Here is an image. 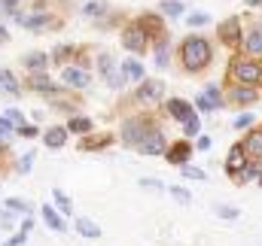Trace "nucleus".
<instances>
[{"instance_id":"nucleus-1","label":"nucleus","mask_w":262,"mask_h":246,"mask_svg":"<svg viewBox=\"0 0 262 246\" xmlns=\"http://www.w3.org/2000/svg\"><path fill=\"white\" fill-rule=\"evenodd\" d=\"M210 58H213V49H210V43L204 37H198V34L183 37V43H180V64H183L186 73L204 70L210 64Z\"/></svg>"},{"instance_id":"nucleus-2","label":"nucleus","mask_w":262,"mask_h":246,"mask_svg":"<svg viewBox=\"0 0 262 246\" xmlns=\"http://www.w3.org/2000/svg\"><path fill=\"white\" fill-rule=\"evenodd\" d=\"M232 76L244 85H262V61L256 55H247V58H232L229 64Z\"/></svg>"},{"instance_id":"nucleus-3","label":"nucleus","mask_w":262,"mask_h":246,"mask_svg":"<svg viewBox=\"0 0 262 246\" xmlns=\"http://www.w3.org/2000/svg\"><path fill=\"white\" fill-rule=\"evenodd\" d=\"M216 37H220V43H223L226 49H241V40H244V31H241V18H238V15L226 18V21L216 28Z\"/></svg>"},{"instance_id":"nucleus-4","label":"nucleus","mask_w":262,"mask_h":246,"mask_svg":"<svg viewBox=\"0 0 262 246\" xmlns=\"http://www.w3.org/2000/svg\"><path fill=\"white\" fill-rule=\"evenodd\" d=\"M152 131H156V122H149V119H128V122L122 125V140L137 149V143L146 134H152Z\"/></svg>"},{"instance_id":"nucleus-5","label":"nucleus","mask_w":262,"mask_h":246,"mask_svg":"<svg viewBox=\"0 0 262 246\" xmlns=\"http://www.w3.org/2000/svg\"><path fill=\"white\" fill-rule=\"evenodd\" d=\"M146 43H149V34L143 31L140 21H134V24H128V28L122 31V46H125L128 52H134V55L146 52Z\"/></svg>"},{"instance_id":"nucleus-6","label":"nucleus","mask_w":262,"mask_h":246,"mask_svg":"<svg viewBox=\"0 0 262 246\" xmlns=\"http://www.w3.org/2000/svg\"><path fill=\"white\" fill-rule=\"evenodd\" d=\"M98 70H101V76H104V82L110 88H122L125 85V76H122V70H116V61H113L110 52H101L98 55Z\"/></svg>"},{"instance_id":"nucleus-7","label":"nucleus","mask_w":262,"mask_h":246,"mask_svg":"<svg viewBox=\"0 0 262 246\" xmlns=\"http://www.w3.org/2000/svg\"><path fill=\"white\" fill-rule=\"evenodd\" d=\"M162 94H165V82L162 79H140V88H137L134 97L143 101V104H159Z\"/></svg>"},{"instance_id":"nucleus-8","label":"nucleus","mask_w":262,"mask_h":246,"mask_svg":"<svg viewBox=\"0 0 262 246\" xmlns=\"http://www.w3.org/2000/svg\"><path fill=\"white\" fill-rule=\"evenodd\" d=\"M241 49L247 52V55H262V18L259 21H253L250 28H247V34H244V40H241Z\"/></svg>"},{"instance_id":"nucleus-9","label":"nucleus","mask_w":262,"mask_h":246,"mask_svg":"<svg viewBox=\"0 0 262 246\" xmlns=\"http://www.w3.org/2000/svg\"><path fill=\"white\" fill-rule=\"evenodd\" d=\"M195 107L201 110V113H213V110L226 107V101H223V94H220V88H216V85H207V88L198 94Z\"/></svg>"},{"instance_id":"nucleus-10","label":"nucleus","mask_w":262,"mask_h":246,"mask_svg":"<svg viewBox=\"0 0 262 246\" xmlns=\"http://www.w3.org/2000/svg\"><path fill=\"white\" fill-rule=\"evenodd\" d=\"M137 152H140V155H165V137H162V131L156 128L152 134H146V137L137 143Z\"/></svg>"},{"instance_id":"nucleus-11","label":"nucleus","mask_w":262,"mask_h":246,"mask_svg":"<svg viewBox=\"0 0 262 246\" xmlns=\"http://www.w3.org/2000/svg\"><path fill=\"white\" fill-rule=\"evenodd\" d=\"M244 167H247V152H244V146L238 143V146H232V149H229V155H226V174L238 177Z\"/></svg>"},{"instance_id":"nucleus-12","label":"nucleus","mask_w":262,"mask_h":246,"mask_svg":"<svg viewBox=\"0 0 262 246\" xmlns=\"http://www.w3.org/2000/svg\"><path fill=\"white\" fill-rule=\"evenodd\" d=\"M229 97H232V104H238V107H250V104H256V85H244V82H238L232 91H229Z\"/></svg>"},{"instance_id":"nucleus-13","label":"nucleus","mask_w":262,"mask_h":246,"mask_svg":"<svg viewBox=\"0 0 262 246\" xmlns=\"http://www.w3.org/2000/svg\"><path fill=\"white\" fill-rule=\"evenodd\" d=\"M61 79H64V85H70V88H89L92 85V76L82 67H64L61 70Z\"/></svg>"},{"instance_id":"nucleus-14","label":"nucleus","mask_w":262,"mask_h":246,"mask_svg":"<svg viewBox=\"0 0 262 246\" xmlns=\"http://www.w3.org/2000/svg\"><path fill=\"white\" fill-rule=\"evenodd\" d=\"M28 85H31L34 91H40V94H55V91H58V85L46 76V70H34V73L28 76Z\"/></svg>"},{"instance_id":"nucleus-15","label":"nucleus","mask_w":262,"mask_h":246,"mask_svg":"<svg viewBox=\"0 0 262 246\" xmlns=\"http://www.w3.org/2000/svg\"><path fill=\"white\" fill-rule=\"evenodd\" d=\"M15 18H18L28 31H43L46 24H52V15H46V12H37V15H34V12H31V15H18V12H15Z\"/></svg>"},{"instance_id":"nucleus-16","label":"nucleus","mask_w":262,"mask_h":246,"mask_svg":"<svg viewBox=\"0 0 262 246\" xmlns=\"http://www.w3.org/2000/svg\"><path fill=\"white\" fill-rule=\"evenodd\" d=\"M168 113H171L177 122H189V119L195 116V113H192V107H189L186 101H180V97H171V101H168Z\"/></svg>"},{"instance_id":"nucleus-17","label":"nucleus","mask_w":262,"mask_h":246,"mask_svg":"<svg viewBox=\"0 0 262 246\" xmlns=\"http://www.w3.org/2000/svg\"><path fill=\"white\" fill-rule=\"evenodd\" d=\"M189 155H192V146H189V143H174L171 149H165V158H168L171 164H186Z\"/></svg>"},{"instance_id":"nucleus-18","label":"nucleus","mask_w":262,"mask_h":246,"mask_svg":"<svg viewBox=\"0 0 262 246\" xmlns=\"http://www.w3.org/2000/svg\"><path fill=\"white\" fill-rule=\"evenodd\" d=\"M119 70H122L125 82H140V79H143V64L137 61V58H125Z\"/></svg>"},{"instance_id":"nucleus-19","label":"nucleus","mask_w":262,"mask_h":246,"mask_svg":"<svg viewBox=\"0 0 262 246\" xmlns=\"http://www.w3.org/2000/svg\"><path fill=\"white\" fill-rule=\"evenodd\" d=\"M244 152H247V158H256V161H262V131H253L244 143Z\"/></svg>"},{"instance_id":"nucleus-20","label":"nucleus","mask_w":262,"mask_h":246,"mask_svg":"<svg viewBox=\"0 0 262 246\" xmlns=\"http://www.w3.org/2000/svg\"><path fill=\"white\" fill-rule=\"evenodd\" d=\"M67 134H70L67 128H49V131H46V146H49V149H61L67 143Z\"/></svg>"},{"instance_id":"nucleus-21","label":"nucleus","mask_w":262,"mask_h":246,"mask_svg":"<svg viewBox=\"0 0 262 246\" xmlns=\"http://www.w3.org/2000/svg\"><path fill=\"white\" fill-rule=\"evenodd\" d=\"M137 21L143 24V31H146L149 37H152V34H162V18H159V15H152V12H143Z\"/></svg>"},{"instance_id":"nucleus-22","label":"nucleus","mask_w":262,"mask_h":246,"mask_svg":"<svg viewBox=\"0 0 262 246\" xmlns=\"http://www.w3.org/2000/svg\"><path fill=\"white\" fill-rule=\"evenodd\" d=\"M73 228H76L82 237H92V240H98V237H101V228H98L92 219H76V225H73Z\"/></svg>"},{"instance_id":"nucleus-23","label":"nucleus","mask_w":262,"mask_h":246,"mask_svg":"<svg viewBox=\"0 0 262 246\" xmlns=\"http://www.w3.org/2000/svg\"><path fill=\"white\" fill-rule=\"evenodd\" d=\"M43 219H46V225H49L52 231H58V234H61V231L67 228L64 219H61V216L55 213V207H43Z\"/></svg>"},{"instance_id":"nucleus-24","label":"nucleus","mask_w":262,"mask_h":246,"mask_svg":"<svg viewBox=\"0 0 262 246\" xmlns=\"http://www.w3.org/2000/svg\"><path fill=\"white\" fill-rule=\"evenodd\" d=\"M104 146H110V134H98V137L79 143V149H85V152H95V149H104Z\"/></svg>"},{"instance_id":"nucleus-25","label":"nucleus","mask_w":262,"mask_h":246,"mask_svg":"<svg viewBox=\"0 0 262 246\" xmlns=\"http://www.w3.org/2000/svg\"><path fill=\"white\" fill-rule=\"evenodd\" d=\"M95 125H92V119H85V116H76V119H70L67 122V131L70 134H89Z\"/></svg>"},{"instance_id":"nucleus-26","label":"nucleus","mask_w":262,"mask_h":246,"mask_svg":"<svg viewBox=\"0 0 262 246\" xmlns=\"http://www.w3.org/2000/svg\"><path fill=\"white\" fill-rule=\"evenodd\" d=\"M162 12L171 18H180L186 12V6H183V0H162Z\"/></svg>"},{"instance_id":"nucleus-27","label":"nucleus","mask_w":262,"mask_h":246,"mask_svg":"<svg viewBox=\"0 0 262 246\" xmlns=\"http://www.w3.org/2000/svg\"><path fill=\"white\" fill-rule=\"evenodd\" d=\"M21 61H25V67H28L31 73H34V70H46V55H43V52H31V55H25Z\"/></svg>"},{"instance_id":"nucleus-28","label":"nucleus","mask_w":262,"mask_h":246,"mask_svg":"<svg viewBox=\"0 0 262 246\" xmlns=\"http://www.w3.org/2000/svg\"><path fill=\"white\" fill-rule=\"evenodd\" d=\"M0 88H3V91H9L12 97L18 94V82H15V76H12L9 70H0Z\"/></svg>"},{"instance_id":"nucleus-29","label":"nucleus","mask_w":262,"mask_h":246,"mask_svg":"<svg viewBox=\"0 0 262 246\" xmlns=\"http://www.w3.org/2000/svg\"><path fill=\"white\" fill-rule=\"evenodd\" d=\"M186 24H189V28H204V24H210V15H207V12H192V15L186 18Z\"/></svg>"},{"instance_id":"nucleus-30","label":"nucleus","mask_w":262,"mask_h":246,"mask_svg":"<svg viewBox=\"0 0 262 246\" xmlns=\"http://www.w3.org/2000/svg\"><path fill=\"white\" fill-rule=\"evenodd\" d=\"M52 194H55V204H58V210H61V213H70V210H73V204H70V198H67L64 191H52Z\"/></svg>"},{"instance_id":"nucleus-31","label":"nucleus","mask_w":262,"mask_h":246,"mask_svg":"<svg viewBox=\"0 0 262 246\" xmlns=\"http://www.w3.org/2000/svg\"><path fill=\"white\" fill-rule=\"evenodd\" d=\"M156 64H159V67H168V43H165V40H162L159 49H156Z\"/></svg>"},{"instance_id":"nucleus-32","label":"nucleus","mask_w":262,"mask_h":246,"mask_svg":"<svg viewBox=\"0 0 262 246\" xmlns=\"http://www.w3.org/2000/svg\"><path fill=\"white\" fill-rule=\"evenodd\" d=\"M101 9H107V3H104V0H92V3H85V6H82V12H85V15H98Z\"/></svg>"},{"instance_id":"nucleus-33","label":"nucleus","mask_w":262,"mask_h":246,"mask_svg":"<svg viewBox=\"0 0 262 246\" xmlns=\"http://www.w3.org/2000/svg\"><path fill=\"white\" fill-rule=\"evenodd\" d=\"M171 194H174L180 204H189V201H192V191H186V188H180V185H171Z\"/></svg>"},{"instance_id":"nucleus-34","label":"nucleus","mask_w":262,"mask_h":246,"mask_svg":"<svg viewBox=\"0 0 262 246\" xmlns=\"http://www.w3.org/2000/svg\"><path fill=\"white\" fill-rule=\"evenodd\" d=\"M31 167H34V152L21 155V161H18V174H31Z\"/></svg>"},{"instance_id":"nucleus-35","label":"nucleus","mask_w":262,"mask_h":246,"mask_svg":"<svg viewBox=\"0 0 262 246\" xmlns=\"http://www.w3.org/2000/svg\"><path fill=\"white\" fill-rule=\"evenodd\" d=\"M70 52H73L70 46H58V49L52 52V61H55V64H64V61H67V55H70Z\"/></svg>"},{"instance_id":"nucleus-36","label":"nucleus","mask_w":262,"mask_h":246,"mask_svg":"<svg viewBox=\"0 0 262 246\" xmlns=\"http://www.w3.org/2000/svg\"><path fill=\"white\" fill-rule=\"evenodd\" d=\"M216 213H220V219H238V207H216Z\"/></svg>"},{"instance_id":"nucleus-37","label":"nucleus","mask_w":262,"mask_h":246,"mask_svg":"<svg viewBox=\"0 0 262 246\" xmlns=\"http://www.w3.org/2000/svg\"><path fill=\"white\" fill-rule=\"evenodd\" d=\"M6 207H9V210H18V213H31V204H25V201H18V198H12Z\"/></svg>"},{"instance_id":"nucleus-38","label":"nucleus","mask_w":262,"mask_h":246,"mask_svg":"<svg viewBox=\"0 0 262 246\" xmlns=\"http://www.w3.org/2000/svg\"><path fill=\"white\" fill-rule=\"evenodd\" d=\"M198 128H201V125H198V116H192L189 122H183V131H186L189 137H192V134H198Z\"/></svg>"},{"instance_id":"nucleus-39","label":"nucleus","mask_w":262,"mask_h":246,"mask_svg":"<svg viewBox=\"0 0 262 246\" xmlns=\"http://www.w3.org/2000/svg\"><path fill=\"white\" fill-rule=\"evenodd\" d=\"M250 125H253V116H250V113H244V116H238L235 128H238V131H244V128H250Z\"/></svg>"},{"instance_id":"nucleus-40","label":"nucleus","mask_w":262,"mask_h":246,"mask_svg":"<svg viewBox=\"0 0 262 246\" xmlns=\"http://www.w3.org/2000/svg\"><path fill=\"white\" fill-rule=\"evenodd\" d=\"M18 3H21V0H0V6H3V12H6V15H9V12L15 15V9H18Z\"/></svg>"},{"instance_id":"nucleus-41","label":"nucleus","mask_w":262,"mask_h":246,"mask_svg":"<svg viewBox=\"0 0 262 246\" xmlns=\"http://www.w3.org/2000/svg\"><path fill=\"white\" fill-rule=\"evenodd\" d=\"M183 177H189V180H207V177H204V170H198V167H186V170H183Z\"/></svg>"},{"instance_id":"nucleus-42","label":"nucleus","mask_w":262,"mask_h":246,"mask_svg":"<svg viewBox=\"0 0 262 246\" xmlns=\"http://www.w3.org/2000/svg\"><path fill=\"white\" fill-rule=\"evenodd\" d=\"M12 134V122L9 119H0V137H9Z\"/></svg>"},{"instance_id":"nucleus-43","label":"nucleus","mask_w":262,"mask_h":246,"mask_svg":"<svg viewBox=\"0 0 262 246\" xmlns=\"http://www.w3.org/2000/svg\"><path fill=\"white\" fill-rule=\"evenodd\" d=\"M18 134H21V137H37V125H34V128H31V125H21Z\"/></svg>"},{"instance_id":"nucleus-44","label":"nucleus","mask_w":262,"mask_h":246,"mask_svg":"<svg viewBox=\"0 0 262 246\" xmlns=\"http://www.w3.org/2000/svg\"><path fill=\"white\" fill-rule=\"evenodd\" d=\"M6 119H9V122H12V125L25 122V116H21V113H18V110H9V113H6Z\"/></svg>"},{"instance_id":"nucleus-45","label":"nucleus","mask_w":262,"mask_h":246,"mask_svg":"<svg viewBox=\"0 0 262 246\" xmlns=\"http://www.w3.org/2000/svg\"><path fill=\"white\" fill-rule=\"evenodd\" d=\"M195 149H201V152H204V149H210V137H207V134H201V137H198Z\"/></svg>"},{"instance_id":"nucleus-46","label":"nucleus","mask_w":262,"mask_h":246,"mask_svg":"<svg viewBox=\"0 0 262 246\" xmlns=\"http://www.w3.org/2000/svg\"><path fill=\"white\" fill-rule=\"evenodd\" d=\"M143 188H162V183H159V180H143Z\"/></svg>"},{"instance_id":"nucleus-47","label":"nucleus","mask_w":262,"mask_h":246,"mask_svg":"<svg viewBox=\"0 0 262 246\" xmlns=\"http://www.w3.org/2000/svg\"><path fill=\"white\" fill-rule=\"evenodd\" d=\"M21 243H25V234H15V237H12L6 246H21Z\"/></svg>"},{"instance_id":"nucleus-48","label":"nucleus","mask_w":262,"mask_h":246,"mask_svg":"<svg viewBox=\"0 0 262 246\" xmlns=\"http://www.w3.org/2000/svg\"><path fill=\"white\" fill-rule=\"evenodd\" d=\"M6 40H9V31H6V28L0 24V43H6Z\"/></svg>"},{"instance_id":"nucleus-49","label":"nucleus","mask_w":262,"mask_h":246,"mask_svg":"<svg viewBox=\"0 0 262 246\" xmlns=\"http://www.w3.org/2000/svg\"><path fill=\"white\" fill-rule=\"evenodd\" d=\"M247 6H262V0H244Z\"/></svg>"}]
</instances>
